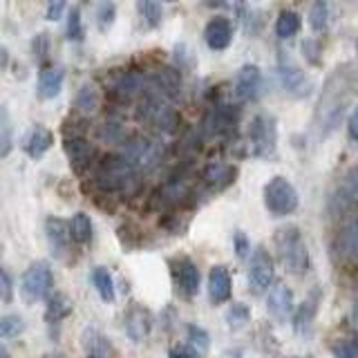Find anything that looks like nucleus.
<instances>
[{
	"label": "nucleus",
	"instance_id": "nucleus-1",
	"mask_svg": "<svg viewBox=\"0 0 358 358\" xmlns=\"http://www.w3.org/2000/svg\"><path fill=\"white\" fill-rule=\"evenodd\" d=\"M275 246H278V257L280 262L285 264V268L294 275H305L309 271V251L307 244L302 240V233L296 224H289V227H282L275 231L273 238Z\"/></svg>",
	"mask_w": 358,
	"mask_h": 358
},
{
	"label": "nucleus",
	"instance_id": "nucleus-2",
	"mask_svg": "<svg viewBox=\"0 0 358 358\" xmlns=\"http://www.w3.org/2000/svg\"><path fill=\"white\" fill-rule=\"evenodd\" d=\"M134 168L126 162L123 155H108L99 162L94 171V184L101 193L112 195V193H123L132 182H134Z\"/></svg>",
	"mask_w": 358,
	"mask_h": 358
},
{
	"label": "nucleus",
	"instance_id": "nucleus-3",
	"mask_svg": "<svg viewBox=\"0 0 358 358\" xmlns=\"http://www.w3.org/2000/svg\"><path fill=\"white\" fill-rule=\"evenodd\" d=\"M54 285V273L52 266L48 262H31L25 273L20 275V285H18V296L25 305H34V302H41L43 298L50 296Z\"/></svg>",
	"mask_w": 358,
	"mask_h": 358
},
{
	"label": "nucleus",
	"instance_id": "nucleus-4",
	"mask_svg": "<svg viewBox=\"0 0 358 358\" xmlns=\"http://www.w3.org/2000/svg\"><path fill=\"white\" fill-rule=\"evenodd\" d=\"M164 155H166L164 143L157 139H148V137H134L123 145V157H126V162L134 168V171H143V173L159 166Z\"/></svg>",
	"mask_w": 358,
	"mask_h": 358
},
{
	"label": "nucleus",
	"instance_id": "nucleus-5",
	"mask_svg": "<svg viewBox=\"0 0 358 358\" xmlns=\"http://www.w3.org/2000/svg\"><path fill=\"white\" fill-rule=\"evenodd\" d=\"M249 141L251 152L260 159H271L278 148V126L268 112L255 115L249 123Z\"/></svg>",
	"mask_w": 358,
	"mask_h": 358
},
{
	"label": "nucleus",
	"instance_id": "nucleus-6",
	"mask_svg": "<svg viewBox=\"0 0 358 358\" xmlns=\"http://www.w3.org/2000/svg\"><path fill=\"white\" fill-rule=\"evenodd\" d=\"M264 206L275 217L291 215L298 208V190L287 177L275 175L264 186Z\"/></svg>",
	"mask_w": 358,
	"mask_h": 358
},
{
	"label": "nucleus",
	"instance_id": "nucleus-7",
	"mask_svg": "<svg viewBox=\"0 0 358 358\" xmlns=\"http://www.w3.org/2000/svg\"><path fill=\"white\" fill-rule=\"evenodd\" d=\"M273 278H275V264L271 253L262 249V246H257L249 260V285L253 289V294H262V291L271 289L275 285Z\"/></svg>",
	"mask_w": 358,
	"mask_h": 358
},
{
	"label": "nucleus",
	"instance_id": "nucleus-8",
	"mask_svg": "<svg viewBox=\"0 0 358 358\" xmlns=\"http://www.w3.org/2000/svg\"><path fill=\"white\" fill-rule=\"evenodd\" d=\"M262 70L257 65H244L235 76V94L242 101H255L262 94Z\"/></svg>",
	"mask_w": 358,
	"mask_h": 358
},
{
	"label": "nucleus",
	"instance_id": "nucleus-9",
	"mask_svg": "<svg viewBox=\"0 0 358 358\" xmlns=\"http://www.w3.org/2000/svg\"><path fill=\"white\" fill-rule=\"evenodd\" d=\"M266 309L278 322H285L291 316V311H294V294H291V289L285 282H275L268 289Z\"/></svg>",
	"mask_w": 358,
	"mask_h": 358
},
{
	"label": "nucleus",
	"instance_id": "nucleus-10",
	"mask_svg": "<svg viewBox=\"0 0 358 358\" xmlns=\"http://www.w3.org/2000/svg\"><path fill=\"white\" fill-rule=\"evenodd\" d=\"M233 294V278L224 264H215L208 273V296L213 305H224L231 300Z\"/></svg>",
	"mask_w": 358,
	"mask_h": 358
},
{
	"label": "nucleus",
	"instance_id": "nucleus-11",
	"mask_svg": "<svg viewBox=\"0 0 358 358\" xmlns=\"http://www.w3.org/2000/svg\"><path fill=\"white\" fill-rule=\"evenodd\" d=\"M278 78H280V85H282L285 92H289L291 96H307L311 92V81L309 76L298 70L296 65H280L278 70Z\"/></svg>",
	"mask_w": 358,
	"mask_h": 358
},
{
	"label": "nucleus",
	"instance_id": "nucleus-12",
	"mask_svg": "<svg viewBox=\"0 0 358 358\" xmlns=\"http://www.w3.org/2000/svg\"><path fill=\"white\" fill-rule=\"evenodd\" d=\"M65 152H67V159H70V166L74 168L76 175H83L85 168L92 164V157H94L92 143L83 137H67Z\"/></svg>",
	"mask_w": 358,
	"mask_h": 358
},
{
	"label": "nucleus",
	"instance_id": "nucleus-13",
	"mask_svg": "<svg viewBox=\"0 0 358 358\" xmlns=\"http://www.w3.org/2000/svg\"><path fill=\"white\" fill-rule=\"evenodd\" d=\"M318 307H320V291L313 289L311 294L305 298V302L298 307L296 316H294V331L298 336H309L311 334V327H313V320H316V313H318Z\"/></svg>",
	"mask_w": 358,
	"mask_h": 358
},
{
	"label": "nucleus",
	"instance_id": "nucleus-14",
	"mask_svg": "<svg viewBox=\"0 0 358 358\" xmlns=\"http://www.w3.org/2000/svg\"><path fill=\"white\" fill-rule=\"evenodd\" d=\"M45 235H48V242L52 246V251L63 257L65 251H70V238H72V231H70V224L61 217H48L45 220Z\"/></svg>",
	"mask_w": 358,
	"mask_h": 358
},
{
	"label": "nucleus",
	"instance_id": "nucleus-15",
	"mask_svg": "<svg viewBox=\"0 0 358 358\" xmlns=\"http://www.w3.org/2000/svg\"><path fill=\"white\" fill-rule=\"evenodd\" d=\"M204 41L210 50H215V52H222V50H227L231 41H233V25H231V20L229 18H213L208 20V25L204 29Z\"/></svg>",
	"mask_w": 358,
	"mask_h": 358
},
{
	"label": "nucleus",
	"instance_id": "nucleus-16",
	"mask_svg": "<svg viewBox=\"0 0 358 358\" xmlns=\"http://www.w3.org/2000/svg\"><path fill=\"white\" fill-rule=\"evenodd\" d=\"M175 278H177V287L186 298H193L199 291V268L197 264L190 260V257H182L175 264Z\"/></svg>",
	"mask_w": 358,
	"mask_h": 358
},
{
	"label": "nucleus",
	"instance_id": "nucleus-17",
	"mask_svg": "<svg viewBox=\"0 0 358 358\" xmlns=\"http://www.w3.org/2000/svg\"><path fill=\"white\" fill-rule=\"evenodd\" d=\"M63 81H65V72L63 67H45L38 74L36 81V94L43 101H52L61 94L63 90Z\"/></svg>",
	"mask_w": 358,
	"mask_h": 358
},
{
	"label": "nucleus",
	"instance_id": "nucleus-18",
	"mask_svg": "<svg viewBox=\"0 0 358 358\" xmlns=\"http://www.w3.org/2000/svg\"><path fill=\"white\" fill-rule=\"evenodd\" d=\"M52 143H54L52 130L43 128V126H34L25 134V139H22V150H25L27 157H31V159H41V157L52 148Z\"/></svg>",
	"mask_w": 358,
	"mask_h": 358
},
{
	"label": "nucleus",
	"instance_id": "nucleus-19",
	"mask_svg": "<svg viewBox=\"0 0 358 358\" xmlns=\"http://www.w3.org/2000/svg\"><path fill=\"white\" fill-rule=\"evenodd\" d=\"M81 345L87 352V356H92V358H110L112 352H115V347L108 341V336L101 334L96 327H85L81 331Z\"/></svg>",
	"mask_w": 358,
	"mask_h": 358
},
{
	"label": "nucleus",
	"instance_id": "nucleus-20",
	"mask_svg": "<svg viewBox=\"0 0 358 358\" xmlns=\"http://www.w3.org/2000/svg\"><path fill=\"white\" fill-rule=\"evenodd\" d=\"M150 313L141 309V307H134L130 309V313L126 316V334L132 343H141L145 341V336L150 334Z\"/></svg>",
	"mask_w": 358,
	"mask_h": 358
},
{
	"label": "nucleus",
	"instance_id": "nucleus-21",
	"mask_svg": "<svg viewBox=\"0 0 358 358\" xmlns=\"http://www.w3.org/2000/svg\"><path fill=\"white\" fill-rule=\"evenodd\" d=\"M235 175H238V168L231 164H213L204 171V184L210 190H222L235 182Z\"/></svg>",
	"mask_w": 358,
	"mask_h": 358
},
{
	"label": "nucleus",
	"instance_id": "nucleus-22",
	"mask_svg": "<svg viewBox=\"0 0 358 358\" xmlns=\"http://www.w3.org/2000/svg\"><path fill=\"white\" fill-rule=\"evenodd\" d=\"M233 126H235V110H231L227 106H217L206 119V132L213 134V137L231 132Z\"/></svg>",
	"mask_w": 358,
	"mask_h": 358
},
{
	"label": "nucleus",
	"instance_id": "nucleus-23",
	"mask_svg": "<svg viewBox=\"0 0 358 358\" xmlns=\"http://www.w3.org/2000/svg\"><path fill=\"white\" fill-rule=\"evenodd\" d=\"M74 311V302L70 296L65 294H54L48 298V307H45V320H48L50 324H56L61 322L63 318H67L70 313Z\"/></svg>",
	"mask_w": 358,
	"mask_h": 358
},
{
	"label": "nucleus",
	"instance_id": "nucleus-24",
	"mask_svg": "<svg viewBox=\"0 0 358 358\" xmlns=\"http://www.w3.org/2000/svg\"><path fill=\"white\" fill-rule=\"evenodd\" d=\"M92 285L99 291V296L103 302L112 305L117 298V291H115V280H112V273L108 271L106 266H94L92 268Z\"/></svg>",
	"mask_w": 358,
	"mask_h": 358
},
{
	"label": "nucleus",
	"instance_id": "nucleus-25",
	"mask_svg": "<svg viewBox=\"0 0 358 358\" xmlns=\"http://www.w3.org/2000/svg\"><path fill=\"white\" fill-rule=\"evenodd\" d=\"M99 106H101V92L96 90V85L85 83V85L76 92L74 108H76L78 112H83V115H92V112L99 110Z\"/></svg>",
	"mask_w": 358,
	"mask_h": 358
},
{
	"label": "nucleus",
	"instance_id": "nucleus-26",
	"mask_svg": "<svg viewBox=\"0 0 358 358\" xmlns=\"http://www.w3.org/2000/svg\"><path fill=\"white\" fill-rule=\"evenodd\" d=\"M70 231L76 244H87L92 240V220L87 217V213H76L70 220Z\"/></svg>",
	"mask_w": 358,
	"mask_h": 358
},
{
	"label": "nucleus",
	"instance_id": "nucleus-27",
	"mask_svg": "<svg viewBox=\"0 0 358 358\" xmlns=\"http://www.w3.org/2000/svg\"><path fill=\"white\" fill-rule=\"evenodd\" d=\"M141 87H143V78L137 72H128L115 83V94L119 99H132L134 94L141 92Z\"/></svg>",
	"mask_w": 358,
	"mask_h": 358
},
{
	"label": "nucleus",
	"instance_id": "nucleus-28",
	"mask_svg": "<svg viewBox=\"0 0 358 358\" xmlns=\"http://www.w3.org/2000/svg\"><path fill=\"white\" fill-rule=\"evenodd\" d=\"M300 31V16L296 14V11H282V14L278 16L275 20V34H278V38H291V36H296V34Z\"/></svg>",
	"mask_w": 358,
	"mask_h": 358
},
{
	"label": "nucleus",
	"instance_id": "nucleus-29",
	"mask_svg": "<svg viewBox=\"0 0 358 358\" xmlns=\"http://www.w3.org/2000/svg\"><path fill=\"white\" fill-rule=\"evenodd\" d=\"M251 320V309L244 305V302H235L227 311V324L231 329H242L246 327Z\"/></svg>",
	"mask_w": 358,
	"mask_h": 358
},
{
	"label": "nucleus",
	"instance_id": "nucleus-30",
	"mask_svg": "<svg viewBox=\"0 0 358 358\" xmlns=\"http://www.w3.org/2000/svg\"><path fill=\"white\" fill-rule=\"evenodd\" d=\"M22 331H25V320L18 313H9V316H3V320H0V334H3V338H16Z\"/></svg>",
	"mask_w": 358,
	"mask_h": 358
},
{
	"label": "nucleus",
	"instance_id": "nucleus-31",
	"mask_svg": "<svg viewBox=\"0 0 358 358\" xmlns=\"http://www.w3.org/2000/svg\"><path fill=\"white\" fill-rule=\"evenodd\" d=\"M329 20V5L327 3H313L309 11V25L313 31H324Z\"/></svg>",
	"mask_w": 358,
	"mask_h": 358
},
{
	"label": "nucleus",
	"instance_id": "nucleus-32",
	"mask_svg": "<svg viewBox=\"0 0 358 358\" xmlns=\"http://www.w3.org/2000/svg\"><path fill=\"white\" fill-rule=\"evenodd\" d=\"M117 18V5L115 3H99L96 5V27L99 31H108Z\"/></svg>",
	"mask_w": 358,
	"mask_h": 358
},
{
	"label": "nucleus",
	"instance_id": "nucleus-33",
	"mask_svg": "<svg viewBox=\"0 0 358 358\" xmlns=\"http://www.w3.org/2000/svg\"><path fill=\"white\" fill-rule=\"evenodd\" d=\"M141 18L145 20V25L148 27H159L162 22V5L159 3H152V0H145V3H139L137 5Z\"/></svg>",
	"mask_w": 358,
	"mask_h": 358
},
{
	"label": "nucleus",
	"instance_id": "nucleus-34",
	"mask_svg": "<svg viewBox=\"0 0 358 358\" xmlns=\"http://www.w3.org/2000/svg\"><path fill=\"white\" fill-rule=\"evenodd\" d=\"M83 22H81V11H78V7H72L70 9V18H67V27H65V36L67 41H83Z\"/></svg>",
	"mask_w": 358,
	"mask_h": 358
},
{
	"label": "nucleus",
	"instance_id": "nucleus-35",
	"mask_svg": "<svg viewBox=\"0 0 358 358\" xmlns=\"http://www.w3.org/2000/svg\"><path fill=\"white\" fill-rule=\"evenodd\" d=\"M0 143H3V150L0 152H3V157H7L11 150V121L5 106L0 108Z\"/></svg>",
	"mask_w": 358,
	"mask_h": 358
},
{
	"label": "nucleus",
	"instance_id": "nucleus-36",
	"mask_svg": "<svg viewBox=\"0 0 358 358\" xmlns=\"http://www.w3.org/2000/svg\"><path fill=\"white\" fill-rule=\"evenodd\" d=\"M186 334H188V345H193L195 350L199 352H206L208 350V334L199 327V324H186Z\"/></svg>",
	"mask_w": 358,
	"mask_h": 358
},
{
	"label": "nucleus",
	"instance_id": "nucleus-37",
	"mask_svg": "<svg viewBox=\"0 0 358 358\" xmlns=\"http://www.w3.org/2000/svg\"><path fill=\"white\" fill-rule=\"evenodd\" d=\"M334 358H358V343L341 341L338 345H334Z\"/></svg>",
	"mask_w": 358,
	"mask_h": 358
},
{
	"label": "nucleus",
	"instance_id": "nucleus-38",
	"mask_svg": "<svg viewBox=\"0 0 358 358\" xmlns=\"http://www.w3.org/2000/svg\"><path fill=\"white\" fill-rule=\"evenodd\" d=\"M48 50H50L48 34H38V36L31 41V52H34V59H36V61H43L45 56H48Z\"/></svg>",
	"mask_w": 358,
	"mask_h": 358
},
{
	"label": "nucleus",
	"instance_id": "nucleus-39",
	"mask_svg": "<svg viewBox=\"0 0 358 358\" xmlns=\"http://www.w3.org/2000/svg\"><path fill=\"white\" fill-rule=\"evenodd\" d=\"M249 251H251L249 238H246V233L238 231V233H235V253H238L240 260H246V257H249Z\"/></svg>",
	"mask_w": 358,
	"mask_h": 358
},
{
	"label": "nucleus",
	"instance_id": "nucleus-40",
	"mask_svg": "<svg viewBox=\"0 0 358 358\" xmlns=\"http://www.w3.org/2000/svg\"><path fill=\"white\" fill-rule=\"evenodd\" d=\"M11 289H14V285H11V275L3 268V273H0V298H3V305H9L11 302Z\"/></svg>",
	"mask_w": 358,
	"mask_h": 358
},
{
	"label": "nucleus",
	"instance_id": "nucleus-41",
	"mask_svg": "<svg viewBox=\"0 0 358 358\" xmlns=\"http://www.w3.org/2000/svg\"><path fill=\"white\" fill-rule=\"evenodd\" d=\"M168 358H201V352L195 350L193 345H182V347H175V350H171Z\"/></svg>",
	"mask_w": 358,
	"mask_h": 358
},
{
	"label": "nucleus",
	"instance_id": "nucleus-42",
	"mask_svg": "<svg viewBox=\"0 0 358 358\" xmlns=\"http://www.w3.org/2000/svg\"><path fill=\"white\" fill-rule=\"evenodd\" d=\"M101 137H106L108 141H121V137H123V130H121V126H117V123H106L103 128H101Z\"/></svg>",
	"mask_w": 358,
	"mask_h": 358
},
{
	"label": "nucleus",
	"instance_id": "nucleus-43",
	"mask_svg": "<svg viewBox=\"0 0 358 358\" xmlns=\"http://www.w3.org/2000/svg\"><path fill=\"white\" fill-rule=\"evenodd\" d=\"M65 9H67V3H63V0H54V3H48V11H45V18H48V20H59L63 16Z\"/></svg>",
	"mask_w": 358,
	"mask_h": 358
},
{
	"label": "nucleus",
	"instance_id": "nucleus-44",
	"mask_svg": "<svg viewBox=\"0 0 358 358\" xmlns=\"http://www.w3.org/2000/svg\"><path fill=\"white\" fill-rule=\"evenodd\" d=\"M347 132L354 143H358V103L354 106V110L350 112V119H347Z\"/></svg>",
	"mask_w": 358,
	"mask_h": 358
},
{
	"label": "nucleus",
	"instance_id": "nucleus-45",
	"mask_svg": "<svg viewBox=\"0 0 358 358\" xmlns=\"http://www.w3.org/2000/svg\"><path fill=\"white\" fill-rule=\"evenodd\" d=\"M347 188H350V195L354 197V201H358V168L350 173V179H347Z\"/></svg>",
	"mask_w": 358,
	"mask_h": 358
},
{
	"label": "nucleus",
	"instance_id": "nucleus-46",
	"mask_svg": "<svg viewBox=\"0 0 358 358\" xmlns=\"http://www.w3.org/2000/svg\"><path fill=\"white\" fill-rule=\"evenodd\" d=\"M222 358H244V356H242L240 350H227V352L222 354Z\"/></svg>",
	"mask_w": 358,
	"mask_h": 358
},
{
	"label": "nucleus",
	"instance_id": "nucleus-47",
	"mask_svg": "<svg viewBox=\"0 0 358 358\" xmlns=\"http://www.w3.org/2000/svg\"><path fill=\"white\" fill-rule=\"evenodd\" d=\"M352 320H354L356 329H358V300L354 302V307H352Z\"/></svg>",
	"mask_w": 358,
	"mask_h": 358
},
{
	"label": "nucleus",
	"instance_id": "nucleus-48",
	"mask_svg": "<svg viewBox=\"0 0 358 358\" xmlns=\"http://www.w3.org/2000/svg\"><path fill=\"white\" fill-rule=\"evenodd\" d=\"M0 54H3V70H5V67H7V61H9V54H7V48H3V52H0Z\"/></svg>",
	"mask_w": 358,
	"mask_h": 358
},
{
	"label": "nucleus",
	"instance_id": "nucleus-49",
	"mask_svg": "<svg viewBox=\"0 0 358 358\" xmlns=\"http://www.w3.org/2000/svg\"><path fill=\"white\" fill-rule=\"evenodd\" d=\"M0 358H9V352H7V347H5V345L0 347Z\"/></svg>",
	"mask_w": 358,
	"mask_h": 358
},
{
	"label": "nucleus",
	"instance_id": "nucleus-50",
	"mask_svg": "<svg viewBox=\"0 0 358 358\" xmlns=\"http://www.w3.org/2000/svg\"><path fill=\"white\" fill-rule=\"evenodd\" d=\"M43 358H63L61 354H45Z\"/></svg>",
	"mask_w": 358,
	"mask_h": 358
},
{
	"label": "nucleus",
	"instance_id": "nucleus-51",
	"mask_svg": "<svg viewBox=\"0 0 358 358\" xmlns=\"http://www.w3.org/2000/svg\"><path fill=\"white\" fill-rule=\"evenodd\" d=\"M356 52H358V38H356Z\"/></svg>",
	"mask_w": 358,
	"mask_h": 358
}]
</instances>
